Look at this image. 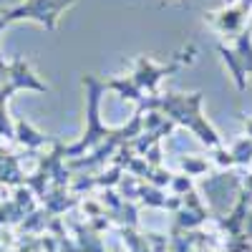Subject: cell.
<instances>
[{
  "label": "cell",
  "instance_id": "7a4b0ae2",
  "mask_svg": "<svg viewBox=\"0 0 252 252\" xmlns=\"http://www.w3.org/2000/svg\"><path fill=\"white\" fill-rule=\"evenodd\" d=\"M3 26H8V20H5V18H0V31H3Z\"/></svg>",
  "mask_w": 252,
  "mask_h": 252
},
{
  "label": "cell",
  "instance_id": "6da1fadb",
  "mask_svg": "<svg viewBox=\"0 0 252 252\" xmlns=\"http://www.w3.org/2000/svg\"><path fill=\"white\" fill-rule=\"evenodd\" d=\"M73 0H28L23 3L20 8H13L8 13H3V18L8 20H23V18H31V20H38V23H43L48 31L56 28V20L61 15V10L71 5Z\"/></svg>",
  "mask_w": 252,
  "mask_h": 252
}]
</instances>
